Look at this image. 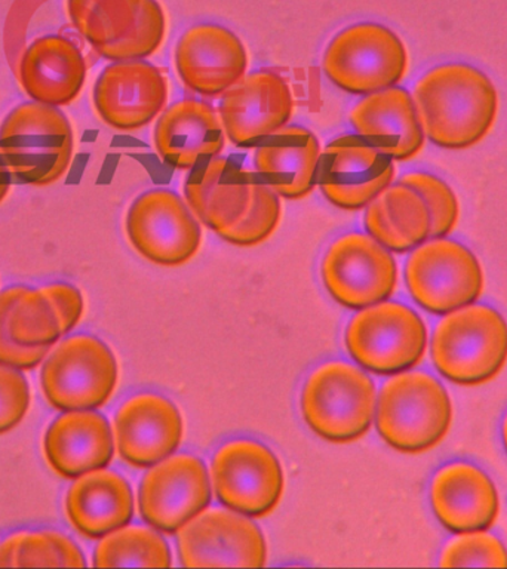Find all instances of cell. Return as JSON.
<instances>
[{"mask_svg":"<svg viewBox=\"0 0 507 569\" xmlns=\"http://www.w3.org/2000/svg\"><path fill=\"white\" fill-rule=\"evenodd\" d=\"M395 176L394 160L358 133H342L320 153L316 186L334 207L359 211L391 186Z\"/></svg>","mask_w":507,"mask_h":569,"instance_id":"cell-16","label":"cell"},{"mask_svg":"<svg viewBox=\"0 0 507 569\" xmlns=\"http://www.w3.org/2000/svg\"><path fill=\"white\" fill-rule=\"evenodd\" d=\"M66 510L71 525L82 536L100 540L131 522L132 489L115 471H91L80 476L70 488Z\"/></svg>","mask_w":507,"mask_h":569,"instance_id":"cell-28","label":"cell"},{"mask_svg":"<svg viewBox=\"0 0 507 569\" xmlns=\"http://www.w3.org/2000/svg\"><path fill=\"white\" fill-rule=\"evenodd\" d=\"M440 567H507V549L487 531L457 533L440 555Z\"/></svg>","mask_w":507,"mask_h":569,"instance_id":"cell-34","label":"cell"},{"mask_svg":"<svg viewBox=\"0 0 507 569\" xmlns=\"http://www.w3.org/2000/svg\"><path fill=\"white\" fill-rule=\"evenodd\" d=\"M168 96V79L159 67L145 60L118 61L97 79L93 104L109 127L133 132L162 113Z\"/></svg>","mask_w":507,"mask_h":569,"instance_id":"cell-19","label":"cell"},{"mask_svg":"<svg viewBox=\"0 0 507 569\" xmlns=\"http://www.w3.org/2000/svg\"><path fill=\"white\" fill-rule=\"evenodd\" d=\"M84 565L82 550L61 532H17L0 545L2 568H80Z\"/></svg>","mask_w":507,"mask_h":569,"instance_id":"cell-30","label":"cell"},{"mask_svg":"<svg viewBox=\"0 0 507 569\" xmlns=\"http://www.w3.org/2000/svg\"><path fill=\"white\" fill-rule=\"evenodd\" d=\"M73 129L57 107L24 102L0 124V156L9 172L26 184L60 180L73 159Z\"/></svg>","mask_w":507,"mask_h":569,"instance_id":"cell-5","label":"cell"},{"mask_svg":"<svg viewBox=\"0 0 507 569\" xmlns=\"http://www.w3.org/2000/svg\"><path fill=\"white\" fill-rule=\"evenodd\" d=\"M436 519L453 533L487 531L500 515V497L480 467L453 461L436 471L430 483Z\"/></svg>","mask_w":507,"mask_h":569,"instance_id":"cell-22","label":"cell"},{"mask_svg":"<svg viewBox=\"0 0 507 569\" xmlns=\"http://www.w3.org/2000/svg\"><path fill=\"white\" fill-rule=\"evenodd\" d=\"M22 287H12L0 292V365L18 371H30L42 363V360L49 355L51 347H38L30 349L17 345L9 337L8 320L13 305H16L18 296L21 293Z\"/></svg>","mask_w":507,"mask_h":569,"instance_id":"cell-35","label":"cell"},{"mask_svg":"<svg viewBox=\"0 0 507 569\" xmlns=\"http://www.w3.org/2000/svg\"><path fill=\"white\" fill-rule=\"evenodd\" d=\"M20 80L31 100L52 107L69 106L82 91L87 62L71 40L43 36L26 49Z\"/></svg>","mask_w":507,"mask_h":569,"instance_id":"cell-27","label":"cell"},{"mask_svg":"<svg viewBox=\"0 0 507 569\" xmlns=\"http://www.w3.org/2000/svg\"><path fill=\"white\" fill-rule=\"evenodd\" d=\"M11 172L0 156V202L7 198L9 189H11Z\"/></svg>","mask_w":507,"mask_h":569,"instance_id":"cell-39","label":"cell"},{"mask_svg":"<svg viewBox=\"0 0 507 569\" xmlns=\"http://www.w3.org/2000/svg\"><path fill=\"white\" fill-rule=\"evenodd\" d=\"M78 31L106 60H146L162 47L167 21L158 0H96Z\"/></svg>","mask_w":507,"mask_h":569,"instance_id":"cell-14","label":"cell"},{"mask_svg":"<svg viewBox=\"0 0 507 569\" xmlns=\"http://www.w3.org/2000/svg\"><path fill=\"white\" fill-rule=\"evenodd\" d=\"M427 345L425 320L402 302L382 301L360 310L346 332L351 359L377 376L411 371L425 359Z\"/></svg>","mask_w":507,"mask_h":569,"instance_id":"cell-8","label":"cell"},{"mask_svg":"<svg viewBox=\"0 0 507 569\" xmlns=\"http://www.w3.org/2000/svg\"><path fill=\"white\" fill-rule=\"evenodd\" d=\"M119 456L137 469L171 457L182 440V418L171 400L156 393L132 396L115 418Z\"/></svg>","mask_w":507,"mask_h":569,"instance_id":"cell-21","label":"cell"},{"mask_svg":"<svg viewBox=\"0 0 507 569\" xmlns=\"http://www.w3.org/2000/svg\"><path fill=\"white\" fill-rule=\"evenodd\" d=\"M435 368L453 385L483 386L507 363V322L493 307L470 305L444 315L431 337Z\"/></svg>","mask_w":507,"mask_h":569,"instance_id":"cell-4","label":"cell"},{"mask_svg":"<svg viewBox=\"0 0 507 569\" xmlns=\"http://www.w3.org/2000/svg\"><path fill=\"white\" fill-rule=\"evenodd\" d=\"M185 567H265L267 546L260 528L233 510L211 509L190 520L178 536Z\"/></svg>","mask_w":507,"mask_h":569,"instance_id":"cell-18","label":"cell"},{"mask_svg":"<svg viewBox=\"0 0 507 569\" xmlns=\"http://www.w3.org/2000/svg\"><path fill=\"white\" fill-rule=\"evenodd\" d=\"M409 296L431 315L475 305L485 288L483 266L466 244L448 238L426 240L405 266Z\"/></svg>","mask_w":507,"mask_h":569,"instance_id":"cell-9","label":"cell"},{"mask_svg":"<svg viewBox=\"0 0 507 569\" xmlns=\"http://www.w3.org/2000/svg\"><path fill=\"white\" fill-rule=\"evenodd\" d=\"M8 331L17 345L30 349L52 347L69 333L60 309L43 289L26 287H22L9 315Z\"/></svg>","mask_w":507,"mask_h":569,"instance_id":"cell-31","label":"cell"},{"mask_svg":"<svg viewBox=\"0 0 507 569\" xmlns=\"http://www.w3.org/2000/svg\"><path fill=\"white\" fill-rule=\"evenodd\" d=\"M294 98L287 80L270 70H257L221 97L218 106L222 128L240 149L260 146L267 137L287 127Z\"/></svg>","mask_w":507,"mask_h":569,"instance_id":"cell-17","label":"cell"},{"mask_svg":"<svg viewBox=\"0 0 507 569\" xmlns=\"http://www.w3.org/2000/svg\"><path fill=\"white\" fill-rule=\"evenodd\" d=\"M40 382L44 398L58 411H92L113 395L118 363L98 338L74 336L49 351Z\"/></svg>","mask_w":507,"mask_h":569,"instance_id":"cell-10","label":"cell"},{"mask_svg":"<svg viewBox=\"0 0 507 569\" xmlns=\"http://www.w3.org/2000/svg\"><path fill=\"white\" fill-rule=\"evenodd\" d=\"M320 273L329 296L350 310L389 300L398 287L394 256L364 233H347L334 240L325 253Z\"/></svg>","mask_w":507,"mask_h":569,"instance_id":"cell-11","label":"cell"},{"mask_svg":"<svg viewBox=\"0 0 507 569\" xmlns=\"http://www.w3.org/2000/svg\"><path fill=\"white\" fill-rule=\"evenodd\" d=\"M42 289L60 309L69 332L73 331L83 315L82 293L70 283H51Z\"/></svg>","mask_w":507,"mask_h":569,"instance_id":"cell-37","label":"cell"},{"mask_svg":"<svg viewBox=\"0 0 507 569\" xmlns=\"http://www.w3.org/2000/svg\"><path fill=\"white\" fill-rule=\"evenodd\" d=\"M349 120L360 138L394 162H407L425 147L426 136L407 89L394 87L365 96Z\"/></svg>","mask_w":507,"mask_h":569,"instance_id":"cell-23","label":"cell"},{"mask_svg":"<svg viewBox=\"0 0 507 569\" xmlns=\"http://www.w3.org/2000/svg\"><path fill=\"white\" fill-rule=\"evenodd\" d=\"M412 100L425 136L447 150H466L484 141L500 104L493 80L466 62L427 71L417 80Z\"/></svg>","mask_w":507,"mask_h":569,"instance_id":"cell-2","label":"cell"},{"mask_svg":"<svg viewBox=\"0 0 507 569\" xmlns=\"http://www.w3.org/2000/svg\"><path fill=\"white\" fill-rule=\"evenodd\" d=\"M501 438H503V443H505V448L507 451V413L505 417V421H503V426H501Z\"/></svg>","mask_w":507,"mask_h":569,"instance_id":"cell-40","label":"cell"},{"mask_svg":"<svg viewBox=\"0 0 507 569\" xmlns=\"http://www.w3.org/2000/svg\"><path fill=\"white\" fill-rule=\"evenodd\" d=\"M176 67L190 91L218 98L247 76L248 53L233 31L220 24H198L178 40Z\"/></svg>","mask_w":507,"mask_h":569,"instance_id":"cell-20","label":"cell"},{"mask_svg":"<svg viewBox=\"0 0 507 569\" xmlns=\"http://www.w3.org/2000/svg\"><path fill=\"white\" fill-rule=\"evenodd\" d=\"M43 448L49 466L66 479L106 469L115 456L109 421L91 411L67 412L57 418L44 435Z\"/></svg>","mask_w":507,"mask_h":569,"instance_id":"cell-26","label":"cell"},{"mask_svg":"<svg viewBox=\"0 0 507 569\" xmlns=\"http://www.w3.org/2000/svg\"><path fill=\"white\" fill-rule=\"evenodd\" d=\"M325 76L350 96L398 87L408 71L402 39L389 27L359 22L340 31L325 49Z\"/></svg>","mask_w":507,"mask_h":569,"instance_id":"cell-7","label":"cell"},{"mask_svg":"<svg viewBox=\"0 0 507 569\" xmlns=\"http://www.w3.org/2000/svg\"><path fill=\"white\" fill-rule=\"evenodd\" d=\"M211 498V483L202 460L180 453L165 458L145 476L138 507L147 525L172 536L207 510Z\"/></svg>","mask_w":507,"mask_h":569,"instance_id":"cell-15","label":"cell"},{"mask_svg":"<svg viewBox=\"0 0 507 569\" xmlns=\"http://www.w3.org/2000/svg\"><path fill=\"white\" fill-rule=\"evenodd\" d=\"M226 132L211 104L195 98L173 102L160 116L155 147L168 167L191 171L221 154Z\"/></svg>","mask_w":507,"mask_h":569,"instance_id":"cell-24","label":"cell"},{"mask_svg":"<svg viewBox=\"0 0 507 569\" xmlns=\"http://www.w3.org/2000/svg\"><path fill=\"white\" fill-rule=\"evenodd\" d=\"M125 229L133 249L147 261L165 267L186 264L199 251L202 231L186 199L169 189L138 196Z\"/></svg>","mask_w":507,"mask_h":569,"instance_id":"cell-13","label":"cell"},{"mask_svg":"<svg viewBox=\"0 0 507 569\" xmlns=\"http://www.w3.org/2000/svg\"><path fill=\"white\" fill-rule=\"evenodd\" d=\"M30 407L29 382L18 369L0 365V435L16 429Z\"/></svg>","mask_w":507,"mask_h":569,"instance_id":"cell-36","label":"cell"},{"mask_svg":"<svg viewBox=\"0 0 507 569\" xmlns=\"http://www.w3.org/2000/svg\"><path fill=\"white\" fill-rule=\"evenodd\" d=\"M320 153L314 132L287 124L257 146L254 167L279 198L305 199L316 187Z\"/></svg>","mask_w":507,"mask_h":569,"instance_id":"cell-25","label":"cell"},{"mask_svg":"<svg viewBox=\"0 0 507 569\" xmlns=\"http://www.w3.org/2000/svg\"><path fill=\"white\" fill-rule=\"evenodd\" d=\"M376 418L378 433L389 447L404 453L427 452L451 429V398L430 373H396L382 386Z\"/></svg>","mask_w":507,"mask_h":569,"instance_id":"cell-3","label":"cell"},{"mask_svg":"<svg viewBox=\"0 0 507 569\" xmlns=\"http://www.w3.org/2000/svg\"><path fill=\"white\" fill-rule=\"evenodd\" d=\"M191 212L235 247H257L278 229L282 204L257 172L229 158L191 169L185 182Z\"/></svg>","mask_w":507,"mask_h":569,"instance_id":"cell-1","label":"cell"},{"mask_svg":"<svg viewBox=\"0 0 507 569\" xmlns=\"http://www.w3.org/2000/svg\"><path fill=\"white\" fill-rule=\"evenodd\" d=\"M377 391L371 378L346 362L320 365L301 393V412L319 438L346 443L371 429Z\"/></svg>","mask_w":507,"mask_h":569,"instance_id":"cell-6","label":"cell"},{"mask_svg":"<svg viewBox=\"0 0 507 569\" xmlns=\"http://www.w3.org/2000/svg\"><path fill=\"white\" fill-rule=\"evenodd\" d=\"M211 480L218 501L248 518H265L279 505L284 471L266 445L236 439L222 445L211 462Z\"/></svg>","mask_w":507,"mask_h":569,"instance_id":"cell-12","label":"cell"},{"mask_svg":"<svg viewBox=\"0 0 507 569\" xmlns=\"http://www.w3.org/2000/svg\"><path fill=\"white\" fill-rule=\"evenodd\" d=\"M93 2L96 0H69V3H67L70 20L73 22L76 30H79V27L82 26L83 18Z\"/></svg>","mask_w":507,"mask_h":569,"instance_id":"cell-38","label":"cell"},{"mask_svg":"<svg viewBox=\"0 0 507 569\" xmlns=\"http://www.w3.org/2000/svg\"><path fill=\"white\" fill-rule=\"evenodd\" d=\"M399 182L416 190L425 200L431 220L430 239L447 238L460 220V204L451 187L430 172L404 173Z\"/></svg>","mask_w":507,"mask_h":569,"instance_id":"cell-33","label":"cell"},{"mask_svg":"<svg viewBox=\"0 0 507 569\" xmlns=\"http://www.w3.org/2000/svg\"><path fill=\"white\" fill-rule=\"evenodd\" d=\"M93 565L98 568H168L172 565V556L167 541L158 532L149 528L123 527L109 533L97 546Z\"/></svg>","mask_w":507,"mask_h":569,"instance_id":"cell-32","label":"cell"},{"mask_svg":"<svg viewBox=\"0 0 507 569\" xmlns=\"http://www.w3.org/2000/svg\"><path fill=\"white\" fill-rule=\"evenodd\" d=\"M367 233L387 251L411 252L430 239L429 209L411 187L398 182L381 191L364 216Z\"/></svg>","mask_w":507,"mask_h":569,"instance_id":"cell-29","label":"cell"}]
</instances>
